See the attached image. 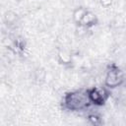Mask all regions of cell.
Here are the masks:
<instances>
[{"label":"cell","mask_w":126,"mask_h":126,"mask_svg":"<svg viewBox=\"0 0 126 126\" xmlns=\"http://www.w3.org/2000/svg\"><path fill=\"white\" fill-rule=\"evenodd\" d=\"M64 107L69 110H83L89 107L92 102L89 97L88 91H73L65 94L63 99Z\"/></svg>","instance_id":"obj_1"},{"label":"cell","mask_w":126,"mask_h":126,"mask_svg":"<svg viewBox=\"0 0 126 126\" xmlns=\"http://www.w3.org/2000/svg\"><path fill=\"white\" fill-rule=\"evenodd\" d=\"M124 82V75L123 72L115 65H110L106 71L104 83L105 86L108 88H117L122 85Z\"/></svg>","instance_id":"obj_2"},{"label":"cell","mask_w":126,"mask_h":126,"mask_svg":"<svg viewBox=\"0 0 126 126\" xmlns=\"http://www.w3.org/2000/svg\"><path fill=\"white\" fill-rule=\"evenodd\" d=\"M87 91H88L89 97L91 99L92 104H94V105L104 104L109 97V94L107 90L102 87H93Z\"/></svg>","instance_id":"obj_3"},{"label":"cell","mask_w":126,"mask_h":126,"mask_svg":"<svg viewBox=\"0 0 126 126\" xmlns=\"http://www.w3.org/2000/svg\"><path fill=\"white\" fill-rule=\"evenodd\" d=\"M96 23H97V18H96V16H95L93 12L87 11V13L85 14L84 18L82 19V21H81V23H80L79 25H82V26H84V27H86V28L89 29V28L94 26Z\"/></svg>","instance_id":"obj_4"},{"label":"cell","mask_w":126,"mask_h":126,"mask_svg":"<svg viewBox=\"0 0 126 126\" xmlns=\"http://www.w3.org/2000/svg\"><path fill=\"white\" fill-rule=\"evenodd\" d=\"M57 59L58 61L63 65H68L72 62V56L71 53L65 49H61L57 53Z\"/></svg>","instance_id":"obj_5"},{"label":"cell","mask_w":126,"mask_h":126,"mask_svg":"<svg viewBox=\"0 0 126 126\" xmlns=\"http://www.w3.org/2000/svg\"><path fill=\"white\" fill-rule=\"evenodd\" d=\"M87 9H85V8H83V7H79V8H77L74 12H73V20H74V22L77 24V25H79L80 23H81V21H82V19L84 18V16H85V14L87 13Z\"/></svg>","instance_id":"obj_6"},{"label":"cell","mask_w":126,"mask_h":126,"mask_svg":"<svg viewBox=\"0 0 126 126\" xmlns=\"http://www.w3.org/2000/svg\"><path fill=\"white\" fill-rule=\"evenodd\" d=\"M5 19H6L7 23L12 24V23H14L17 20V15L15 13H13V12H8L6 14V16H5Z\"/></svg>","instance_id":"obj_7"},{"label":"cell","mask_w":126,"mask_h":126,"mask_svg":"<svg viewBox=\"0 0 126 126\" xmlns=\"http://www.w3.org/2000/svg\"><path fill=\"white\" fill-rule=\"evenodd\" d=\"M88 118H89V120H90L93 124H99V123H100V118H99V116H97V115H95V114H91Z\"/></svg>","instance_id":"obj_8"},{"label":"cell","mask_w":126,"mask_h":126,"mask_svg":"<svg viewBox=\"0 0 126 126\" xmlns=\"http://www.w3.org/2000/svg\"><path fill=\"white\" fill-rule=\"evenodd\" d=\"M99 3H100V5H101L102 7H104V8H108V7L111 6V4H112V0H99Z\"/></svg>","instance_id":"obj_9"}]
</instances>
